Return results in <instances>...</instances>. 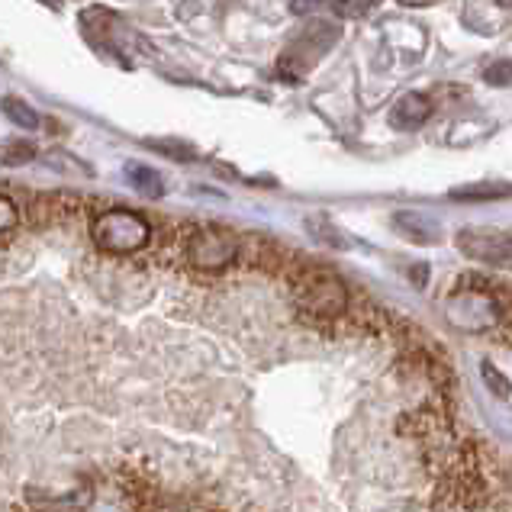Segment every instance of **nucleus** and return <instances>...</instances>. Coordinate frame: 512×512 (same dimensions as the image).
Returning a JSON list of instances; mask_svg holds the SVG:
<instances>
[{
    "label": "nucleus",
    "mask_w": 512,
    "mask_h": 512,
    "mask_svg": "<svg viewBox=\"0 0 512 512\" xmlns=\"http://www.w3.org/2000/svg\"><path fill=\"white\" fill-rule=\"evenodd\" d=\"M480 371H484V380H487V387L496 393V397H509V393H512V384H509V380L500 374V368H493V364L490 361H484V364H480Z\"/></svg>",
    "instance_id": "nucleus-14"
},
{
    "label": "nucleus",
    "mask_w": 512,
    "mask_h": 512,
    "mask_svg": "<svg viewBox=\"0 0 512 512\" xmlns=\"http://www.w3.org/2000/svg\"><path fill=\"white\" fill-rule=\"evenodd\" d=\"M403 7H429V4H438V0H400Z\"/></svg>",
    "instance_id": "nucleus-20"
},
{
    "label": "nucleus",
    "mask_w": 512,
    "mask_h": 512,
    "mask_svg": "<svg viewBox=\"0 0 512 512\" xmlns=\"http://www.w3.org/2000/svg\"><path fill=\"white\" fill-rule=\"evenodd\" d=\"M91 239L97 248H104L107 255H136L152 242V223L136 210L126 207H110L94 216L91 223Z\"/></svg>",
    "instance_id": "nucleus-2"
},
{
    "label": "nucleus",
    "mask_w": 512,
    "mask_h": 512,
    "mask_svg": "<svg viewBox=\"0 0 512 512\" xmlns=\"http://www.w3.org/2000/svg\"><path fill=\"white\" fill-rule=\"evenodd\" d=\"M393 229H397L403 239L416 242V245H432V242L442 239V229H438L435 219L426 216V213H416V210L393 213Z\"/></svg>",
    "instance_id": "nucleus-8"
},
{
    "label": "nucleus",
    "mask_w": 512,
    "mask_h": 512,
    "mask_svg": "<svg viewBox=\"0 0 512 512\" xmlns=\"http://www.w3.org/2000/svg\"><path fill=\"white\" fill-rule=\"evenodd\" d=\"M20 223V207L7 194H0V232H10Z\"/></svg>",
    "instance_id": "nucleus-15"
},
{
    "label": "nucleus",
    "mask_w": 512,
    "mask_h": 512,
    "mask_svg": "<svg viewBox=\"0 0 512 512\" xmlns=\"http://www.w3.org/2000/svg\"><path fill=\"white\" fill-rule=\"evenodd\" d=\"M512 197L509 181H477L451 190V200H506Z\"/></svg>",
    "instance_id": "nucleus-9"
},
{
    "label": "nucleus",
    "mask_w": 512,
    "mask_h": 512,
    "mask_svg": "<svg viewBox=\"0 0 512 512\" xmlns=\"http://www.w3.org/2000/svg\"><path fill=\"white\" fill-rule=\"evenodd\" d=\"M4 116L10 123H17V126H23V129H39V113L26 104L23 97H4Z\"/></svg>",
    "instance_id": "nucleus-11"
},
{
    "label": "nucleus",
    "mask_w": 512,
    "mask_h": 512,
    "mask_svg": "<svg viewBox=\"0 0 512 512\" xmlns=\"http://www.w3.org/2000/svg\"><path fill=\"white\" fill-rule=\"evenodd\" d=\"M371 7H374V0H332L335 17H342V20H358Z\"/></svg>",
    "instance_id": "nucleus-13"
},
{
    "label": "nucleus",
    "mask_w": 512,
    "mask_h": 512,
    "mask_svg": "<svg viewBox=\"0 0 512 512\" xmlns=\"http://www.w3.org/2000/svg\"><path fill=\"white\" fill-rule=\"evenodd\" d=\"M36 158V145L33 142H7L4 149H0V165L7 168H17V165H26Z\"/></svg>",
    "instance_id": "nucleus-12"
},
{
    "label": "nucleus",
    "mask_w": 512,
    "mask_h": 512,
    "mask_svg": "<svg viewBox=\"0 0 512 512\" xmlns=\"http://www.w3.org/2000/svg\"><path fill=\"white\" fill-rule=\"evenodd\" d=\"M242 255V239L226 226H190L187 242H184V258L187 265L200 274H223L239 261Z\"/></svg>",
    "instance_id": "nucleus-3"
},
{
    "label": "nucleus",
    "mask_w": 512,
    "mask_h": 512,
    "mask_svg": "<svg viewBox=\"0 0 512 512\" xmlns=\"http://www.w3.org/2000/svg\"><path fill=\"white\" fill-rule=\"evenodd\" d=\"M484 78L496 87H503V84H512V62L509 58H503V62H493L487 71H484Z\"/></svg>",
    "instance_id": "nucleus-16"
},
{
    "label": "nucleus",
    "mask_w": 512,
    "mask_h": 512,
    "mask_svg": "<svg viewBox=\"0 0 512 512\" xmlns=\"http://www.w3.org/2000/svg\"><path fill=\"white\" fill-rule=\"evenodd\" d=\"M500 4H506V7H509V4H512V0H500Z\"/></svg>",
    "instance_id": "nucleus-21"
},
{
    "label": "nucleus",
    "mask_w": 512,
    "mask_h": 512,
    "mask_svg": "<svg viewBox=\"0 0 512 512\" xmlns=\"http://www.w3.org/2000/svg\"><path fill=\"white\" fill-rule=\"evenodd\" d=\"M409 281H413L416 287H426V281H429V265H413V268H409Z\"/></svg>",
    "instance_id": "nucleus-19"
},
{
    "label": "nucleus",
    "mask_w": 512,
    "mask_h": 512,
    "mask_svg": "<svg viewBox=\"0 0 512 512\" xmlns=\"http://www.w3.org/2000/svg\"><path fill=\"white\" fill-rule=\"evenodd\" d=\"M432 110H435V104H432L429 94H416V91L403 94L390 110V126L400 129V133H413V129H419L429 120Z\"/></svg>",
    "instance_id": "nucleus-7"
},
{
    "label": "nucleus",
    "mask_w": 512,
    "mask_h": 512,
    "mask_svg": "<svg viewBox=\"0 0 512 512\" xmlns=\"http://www.w3.org/2000/svg\"><path fill=\"white\" fill-rule=\"evenodd\" d=\"M294 284V300L303 316L316 319V323H332L348 310V287L339 274L326 268H303L290 277Z\"/></svg>",
    "instance_id": "nucleus-1"
},
{
    "label": "nucleus",
    "mask_w": 512,
    "mask_h": 512,
    "mask_svg": "<svg viewBox=\"0 0 512 512\" xmlns=\"http://www.w3.org/2000/svg\"><path fill=\"white\" fill-rule=\"evenodd\" d=\"M335 39H339V29H335L332 23L313 20V26H306L303 33L287 46V52L277 58V75L297 81L300 75H306V71H310L319 58L332 49Z\"/></svg>",
    "instance_id": "nucleus-4"
},
{
    "label": "nucleus",
    "mask_w": 512,
    "mask_h": 512,
    "mask_svg": "<svg viewBox=\"0 0 512 512\" xmlns=\"http://www.w3.org/2000/svg\"><path fill=\"white\" fill-rule=\"evenodd\" d=\"M323 4H326V0H290V10H294L297 17H310V13L319 10Z\"/></svg>",
    "instance_id": "nucleus-18"
},
{
    "label": "nucleus",
    "mask_w": 512,
    "mask_h": 512,
    "mask_svg": "<svg viewBox=\"0 0 512 512\" xmlns=\"http://www.w3.org/2000/svg\"><path fill=\"white\" fill-rule=\"evenodd\" d=\"M458 248L464 258L480 261V265L512 271V236L490 229H464L458 232Z\"/></svg>",
    "instance_id": "nucleus-5"
},
{
    "label": "nucleus",
    "mask_w": 512,
    "mask_h": 512,
    "mask_svg": "<svg viewBox=\"0 0 512 512\" xmlns=\"http://www.w3.org/2000/svg\"><path fill=\"white\" fill-rule=\"evenodd\" d=\"M126 178H129V184H133L142 197H149V200H158V197L165 194L162 178H158V171H152L149 165L129 162V165H126Z\"/></svg>",
    "instance_id": "nucleus-10"
},
{
    "label": "nucleus",
    "mask_w": 512,
    "mask_h": 512,
    "mask_svg": "<svg viewBox=\"0 0 512 512\" xmlns=\"http://www.w3.org/2000/svg\"><path fill=\"white\" fill-rule=\"evenodd\" d=\"M81 210V197L78 194H62V190H52V194H33L29 200V223L36 229L68 223L71 216Z\"/></svg>",
    "instance_id": "nucleus-6"
},
{
    "label": "nucleus",
    "mask_w": 512,
    "mask_h": 512,
    "mask_svg": "<svg viewBox=\"0 0 512 512\" xmlns=\"http://www.w3.org/2000/svg\"><path fill=\"white\" fill-rule=\"evenodd\" d=\"M152 149L155 152H165L171 158H194V152H190L187 145H181V142H152Z\"/></svg>",
    "instance_id": "nucleus-17"
}]
</instances>
